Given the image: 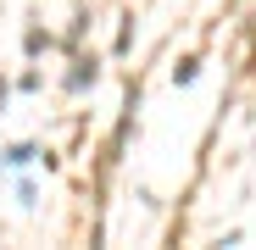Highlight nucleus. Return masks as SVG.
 <instances>
[{
  "mask_svg": "<svg viewBox=\"0 0 256 250\" xmlns=\"http://www.w3.org/2000/svg\"><path fill=\"white\" fill-rule=\"evenodd\" d=\"M39 156V145H12V150H0V161H6V167H28Z\"/></svg>",
  "mask_w": 256,
  "mask_h": 250,
  "instance_id": "obj_1",
  "label": "nucleus"
}]
</instances>
